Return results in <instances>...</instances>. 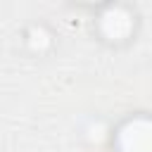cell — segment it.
<instances>
[{
	"instance_id": "1",
	"label": "cell",
	"mask_w": 152,
	"mask_h": 152,
	"mask_svg": "<svg viewBox=\"0 0 152 152\" xmlns=\"http://www.w3.org/2000/svg\"><path fill=\"white\" fill-rule=\"evenodd\" d=\"M121 152H150V126L147 119H131L119 128Z\"/></svg>"
},
{
	"instance_id": "3",
	"label": "cell",
	"mask_w": 152,
	"mask_h": 152,
	"mask_svg": "<svg viewBox=\"0 0 152 152\" xmlns=\"http://www.w3.org/2000/svg\"><path fill=\"white\" fill-rule=\"evenodd\" d=\"M48 43H50V36L45 33V28H43V26H33L31 33H28V45L43 50V45H48Z\"/></svg>"
},
{
	"instance_id": "2",
	"label": "cell",
	"mask_w": 152,
	"mask_h": 152,
	"mask_svg": "<svg viewBox=\"0 0 152 152\" xmlns=\"http://www.w3.org/2000/svg\"><path fill=\"white\" fill-rule=\"evenodd\" d=\"M100 26H102V33L109 38V40H124L128 38L131 28H133V19L126 10L121 7H109L107 14H102L100 19Z\"/></svg>"
}]
</instances>
